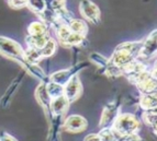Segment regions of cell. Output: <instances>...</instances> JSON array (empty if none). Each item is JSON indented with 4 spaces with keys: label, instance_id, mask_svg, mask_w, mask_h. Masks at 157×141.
I'll list each match as a JSON object with an SVG mask.
<instances>
[{
    "label": "cell",
    "instance_id": "6da1fadb",
    "mask_svg": "<svg viewBox=\"0 0 157 141\" xmlns=\"http://www.w3.org/2000/svg\"><path fill=\"white\" fill-rule=\"evenodd\" d=\"M142 47H143V42H128L120 44L115 48L110 63L122 70L124 67L135 61L137 57H140Z\"/></svg>",
    "mask_w": 157,
    "mask_h": 141
},
{
    "label": "cell",
    "instance_id": "8992f818",
    "mask_svg": "<svg viewBox=\"0 0 157 141\" xmlns=\"http://www.w3.org/2000/svg\"><path fill=\"white\" fill-rule=\"evenodd\" d=\"M79 9L82 18L86 19L87 21H90L92 23H98L100 20V11L98 7L94 3L90 1H81L79 3Z\"/></svg>",
    "mask_w": 157,
    "mask_h": 141
},
{
    "label": "cell",
    "instance_id": "3957f363",
    "mask_svg": "<svg viewBox=\"0 0 157 141\" xmlns=\"http://www.w3.org/2000/svg\"><path fill=\"white\" fill-rule=\"evenodd\" d=\"M1 52H2V55L7 56V57L18 60L24 67L29 63L25 59V50L18 43L10 38L1 37Z\"/></svg>",
    "mask_w": 157,
    "mask_h": 141
},
{
    "label": "cell",
    "instance_id": "5b68a950",
    "mask_svg": "<svg viewBox=\"0 0 157 141\" xmlns=\"http://www.w3.org/2000/svg\"><path fill=\"white\" fill-rule=\"evenodd\" d=\"M119 102H111L105 107L103 113H102L101 120H100V126L101 128H112L115 119L118 118L119 114Z\"/></svg>",
    "mask_w": 157,
    "mask_h": 141
},
{
    "label": "cell",
    "instance_id": "83f0119b",
    "mask_svg": "<svg viewBox=\"0 0 157 141\" xmlns=\"http://www.w3.org/2000/svg\"><path fill=\"white\" fill-rule=\"evenodd\" d=\"M152 129H153V131L155 132V135H157V125H155L154 127H152Z\"/></svg>",
    "mask_w": 157,
    "mask_h": 141
},
{
    "label": "cell",
    "instance_id": "9a60e30c",
    "mask_svg": "<svg viewBox=\"0 0 157 141\" xmlns=\"http://www.w3.org/2000/svg\"><path fill=\"white\" fill-rule=\"evenodd\" d=\"M68 29L71 30V32L75 33V34L85 36L88 32V27H87V23L84 20H78V19H74L69 22L68 24Z\"/></svg>",
    "mask_w": 157,
    "mask_h": 141
},
{
    "label": "cell",
    "instance_id": "d6986e66",
    "mask_svg": "<svg viewBox=\"0 0 157 141\" xmlns=\"http://www.w3.org/2000/svg\"><path fill=\"white\" fill-rule=\"evenodd\" d=\"M23 76H24V72H21L20 74H19V77L18 78L14 80V81L11 83V85L8 88V90H7V92L5 93V95H3V97H2V101H1V103H2V105L5 106L6 105V103H7V101H8L9 99L11 97V95L13 94V92L16 91V89L18 88V85H19V83L21 82V79L23 78Z\"/></svg>",
    "mask_w": 157,
    "mask_h": 141
},
{
    "label": "cell",
    "instance_id": "e0dca14e",
    "mask_svg": "<svg viewBox=\"0 0 157 141\" xmlns=\"http://www.w3.org/2000/svg\"><path fill=\"white\" fill-rule=\"evenodd\" d=\"M46 89L52 99H57V97L63 96L64 95V86L59 85V84L55 83V82H52V81L47 82Z\"/></svg>",
    "mask_w": 157,
    "mask_h": 141
},
{
    "label": "cell",
    "instance_id": "30bf717a",
    "mask_svg": "<svg viewBox=\"0 0 157 141\" xmlns=\"http://www.w3.org/2000/svg\"><path fill=\"white\" fill-rule=\"evenodd\" d=\"M157 54V30L152 32L149 36L143 42L140 56L143 58H151Z\"/></svg>",
    "mask_w": 157,
    "mask_h": 141
},
{
    "label": "cell",
    "instance_id": "44dd1931",
    "mask_svg": "<svg viewBox=\"0 0 157 141\" xmlns=\"http://www.w3.org/2000/svg\"><path fill=\"white\" fill-rule=\"evenodd\" d=\"M99 136L101 141H117L119 136L112 128H103L100 130Z\"/></svg>",
    "mask_w": 157,
    "mask_h": 141
},
{
    "label": "cell",
    "instance_id": "7a4b0ae2",
    "mask_svg": "<svg viewBox=\"0 0 157 141\" xmlns=\"http://www.w3.org/2000/svg\"><path fill=\"white\" fill-rule=\"evenodd\" d=\"M140 128L141 125L139 119L131 114H120L112 126V129L119 137L137 133Z\"/></svg>",
    "mask_w": 157,
    "mask_h": 141
},
{
    "label": "cell",
    "instance_id": "d4e9b609",
    "mask_svg": "<svg viewBox=\"0 0 157 141\" xmlns=\"http://www.w3.org/2000/svg\"><path fill=\"white\" fill-rule=\"evenodd\" d=\"M28 2H29V1L20 0V1H9L8 5L13 9H21V8H24V7H28Z\"/></svg>",
    "mask_w": 157,
    "mask_h": 141
},
{
    "label": "cell",
    "instance_id": "52a82bcc",
    "mask_svg": "<svg viewBox=\"0 0 157 141\" xmlns=\"http://www.w3.org/2000/svg\"><path fill=\"white\" fill-rule=\"evenodd\" d=\"M86 63H82L81 66H76V67H73L71 69H67V70H62V71H57V72L53 73L52 76L50 77V81L55 82V83L59 84L62 86H65L68 82L71 81V79L73 77L76 76V72L79 70L80 68L85 67Z\"/></svg>",
    "mask_w": 157,
    "mask_h": 141
},
{
    "label": "cell",
    "instance_id": "484cf974",
    "mask_svg": "<svg viewBox=\"0 0 157 141\" xmlns=\"http://www.w3.org/2000/svg\"><path fill=\"white\" fill-rule=\"evenodd\" d=\"M84 141H101V139H100L99 133H90L84 139Z\"/></svg>",
    "mask_w": 157,
    "mask_h": 141
},
{
    "label": "cell",
    "instance_id": "8fae6325",
    "mask_svg": "<svg viewBox=\"0 0 157 141\" xmlns=\"http://www.w3.org/2000/svg\"><path fill=\"white\" fill-rule=\"evenodd\" d=\"M71 102L65 96H59L57 99H52L51 103V115L54 117H62L68 110Z\"/></svg>",
    "mask_w": 157,
    "mask_h": 141
},
{
    "label": "cell",
    "instance_id": "603a6c76",
    "mask_svg": "<svg viewBox=\"0 0 157 141\" xmlns=\"http://www.w3.org/2000/svg\"><path fill=\"white\" fill-rule=\"evenodd\" d=\"M90 59H91L92 61H94V63L99 65L100 67H105V68H107V66L109 65V60L105 59L102 56L98 55V54H92V55L90 56Z\"/></svg>",
    "mask_w": 157,
    "mask_h": 141
},
{
    "label": "cell",
    "instance_id": "4316f807",
    "mask_svg": "<svg viewBox=\"0 0 157 141\" xmlns=\"http://www.w3.org/2000/svg\"><path fill=\"white\" fill-rule=\"evenodd\" d=\"M1 141H17V140L13 138V137H11L10 135L3 132L2 135H1Z\"/></svg>",
    "mask_w": 157,
    "mask_h": 141
},
{
    "label": "cell",
    "instance_id": "7402d4cb",
    "mask_svg": "<svg viewBox=\"0 0 157 141\" xmlns=\"http://www.w3.org/2000/svg\"><path fill=\"white\" fill-rule=\"evenodd\" d=\"M56 48H57V45H56L55 41H54V39H51L50 42L44 46V48L41 49L40 52L42 54L43 58H46V57H50V56L54 55L56 52Z\"/></svg>",
    "mask_w": 157,
    "mask_h": 141
},
{
    "label": "cell",
    "instance_id": "277c9868",
    "mask_svg": "<svg viewBox=\"0 0 157 141\" xmlns=\"http://www.w3.org/2000/svg\"><path fill=\"white\" fill-rule=\"evenodd\" d=\"M134 84L142 93V95H156L157 94V79L152 72L145 71L137 76L133 81Z\"/></svg>",
    "mask_w": 157,
    "mask_h": 141
},
{
    "label": "cell",
    "instance_id": "ac0fdd59",
    "mask_svg": "<svg viewBox=\"0 0 157 141\" xmlns=\"http://www.w3.org/2000/svg\"><path fill=\"white\" fill-rule=\"evenodd\" d=\"M25 59L29 63L32 65H37L42 59H44L39 49H34V48H26L25 50Z\"/></svg>",
    "mask_w": 157,
    "mask_h": 141
},
{
    "label": "cell",
    "instance_id": "ba28073f",
    "mask_svg": "<svg viewBox=\"0 0 157 141\" xmlns=\"http://www.w3.org/2000/svg\"><path fill=\"white\" fill-rule=\"evenodd\" d=\"M80 92H81V83L77 76L73 77L71 79V81L64 86V96L71 103H73L74 101H76L78 99V96L80 95Z\"/></svg>",
    "mask_w": 157,
    "mask_h": 141
},
{
    "label": "cell",
    "instance_id": "4fadbf2b",
    "mask_svg": "<svg viewBox=\"0 0 157 141\" xmlns=\"http://www.w3.org/2000/svg\"><path fill=\"white\" fill-rule=\"evenodd\" d=\"M35 96H36L37 101L43 105V107L50 113L51 115V103H52V99H51L50 94L47 92L46 83H42L37 86L36 92H35Z\"/></svg>",
    "mask_w": 157,
    "mask_h": 141
},
{
    "label": "cell",
    "instance_id": "5bb4252c",
    "mask_svg": "<svg viewBox=\"0 0 157 141\" xmlns=\"http://www.w3.org/2000/svg\"><path fill=\"white\" fill-rule=\"evenodd\" d=\"M28 35L37 36V35H45L48 34V27L43 21H35L32 22L28 27Z\"/></svg>",
    "mask_w": 157,
    "mask_h": 141
},
{
    "label": "cell",
    "instance_id": "9c48e42d",
    "mask_svg": "<svg viewBox=\"0 0 157 141\" xmlns=\"http://www.w3.org/2000/svg\"><path fill=\"white\" fill-rule=\"evenodd\" d=\"M64 128L69 132H81L87 128V120L79 115H71L64 121Z\"/></svg>",
    "mask_w": 157,
    "mask_h": 141
},
{
    "label": "cell",
    "instance_id": "cb8c5ba5",
    "mask_svg": "<svg viewBox=\"0 0 157 141\" xmlns=\"http://www.w3.org/2000/svg\"><path fill=\"white\" fill-rule=\"evenodd\" d=\"M117 141H142V139L137 133H133L128 136H120Z\"/></svg>",
    "mask_w": 157,
    "mask_h": 141
},
{
    "label": "cell",
    "instance_id": "ffe728a7",
    "mask_svg": "<svg viewBox=\"0 0 157 141\" xmlns=\"http://www.w3.org/2000/svg\"><path fill=\"white\" fill-rule=\"evenodd\" d=\"M28 8H30L33 12L36 13L37 16H41L47 9V5L45 1H29Z\"/></svg>",
    "mask_w": 157,
    "mask_h": 141
},
{
    "label": "cell",
    "instance_id": "2e32d148",
    "mask_svg": "<svg viewBox=\"0 0 157 141\" xmlns=\"http://www.w3.org/2000/svg\"><path fill=\"white\" fill-rule=\"evenodd\" d=\"M140 106L144 110H153L157 108L156 95H142L140 97Z\"/></svg>",
    "mask_w": 157,
    "mask_h": 141
},
{
    "label": "cell",
    "instance_id": "7c38bea8",
    "mask_svg": "<svg viewBox=\"0 0 157 141\" xmlns=\"http://www.w3.org/2000/svg\"><path fill=\"white\" fill-rule=\"evenodd\" d=\"M50 34L45 35H37V36H32V35H28L25 37V43L29 48H34V49H43L44 46L51 41Z\"/></svg>",
    "mask_w": 157,
    "mask_h": 141
}]
</instances>
